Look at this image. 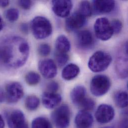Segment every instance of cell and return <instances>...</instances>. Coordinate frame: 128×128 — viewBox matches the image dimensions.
<instances>
[{"label": "cell", "instance_id": "cell-1", "mask_svg": "<svg viewBox=\"0 0 128 128\" xmlns=\"http://www.w3.org/2000/svg\"><path fill=\"white\" fill-rule=\"evenodd\" d=\"M30 47L23 38L12 36L0 40V62L12 68L23 66L28 58Z\"/></svg>", "mask_w": 128, "mask_h": 128}, {"label": "cell", "instance_id": "cell-2", "mask_svg": "<svg viewBox=\"0 0 128 128\" xmlns=\"http://www.w3.org/2000/svg\"><path fill=\"white\" fill-rule=\"evenodd\" d=\"M30 28L34 36L38 40L48 37L52 31V25L50 20L41 16H36L32 20Z\"/></svg>", "mask_w": 128, "mask_h": 128}, {"label": "cell", "instance_id": "cell-3", "mask_svg": "<svg viewBox=\"0 0 128 128\" xmlns=\"http://www.w3.org/2000/svg\"><path fill=\"white\" fill-rule=\"evenodd\" d=\"M112 60V57L109 54L103 51H98L90 57L88 64V67L94 72H102L107 69Z\"/></svg>", "mask_w": 128, "mask_h": 128}, {"label": "cell", "instance_id": "cell-4", "mask_svg": "<svg viewBox=\"0 0 128 128\" xmlns=\"http://www.w3.org/2000/svg\"><path fill=\"white\" fill-rule=\"evenodd\" d=\"M109 78L104 75L95 76L90 82V91L95 96H101L107 93L111 87Z\"/></svg>", "mask_w": 128, "mask_h": 128}, {"label": "cell", "instance_id": "cell-5", "mask_svg": "<svg viewBox=\"0 0 128 128\" xmlns=\"http://www.w3.org/2000/svg\"><path fill=\"white\" fill-rule=\"evenodd\" d=\"M94 27L96 37L101 40H109L114 34L111 22L106 18H100L97 19Z\"/></svg>", "mask_w": 128, "mask_h": 128}, {"label": "cell", "instance_id": "cell-6", "mask_svg": "<svg viewBox=\"0 0 128 128\" xmlns=\"http://www.w3.org/2000/svg\"><path fill=\"white\" fill-rule=\"evenodd\" d=\"M52 119L57 128H67L70 121V111L66 105H62L52 114Z\"/></svg>", "mask_w": 128, "mask_h": 128}, {"label": "cell", "instance_id": "cell-7", "mask_svg": "<svg viewBox=\"0 0 128 128\" xmlns=\"http://www.w3.org/2000/svg\"><path fill=\"white\" fill-rule=\"evenodd\" d=\"M24 94L23 88L18 82L10 83L6 87V100L10 104L16 103L22 97Z\"/></svg>", "mask_w": 128, "mask_h": 128}, {"label": "cell", "instance_id": "cell-8", "mask_svg": "<svg viewBox=\"0 0 128 128\" xmlns=\"http://www.w3.org/2000/svg\"><path fill=\"white\" fill-rule=\"evenodd\" d=\"M7 123L10 128H28L24 115L19 110H13L8 114Z\"/></svg>", "mask_w": 128, "mask_h": 128}, {"label": "cell", "instance_id": "cell-9", "mask_svg": "<svg viewBox=\"0 0 128 128\" xmlns=\"http://www.w3.org/2000/svg\"><path fill=\"white\" fill-rule=\"evenodd\" d=\"M115 111L110 105L102 104L100 105L96 112L95 118L97 121L101 124L110 122L114 118Z\"/></svg>", "mask_w": 128, "mask_h": 128}, {"label": "cell", "instance_id": "cell-10", "mask_svg": "<svg viewBox=\"0 0 128 128\" xmlns=\"http://www.w3.org/2000/svg\"><path fill=\"white\" fill-rule=\"evenodd\" d=\"M72 8V2L70 0L52 1V9L54 14L61 18L68 16Z\"/></svg>", "mask_w": 128, "mask_h": 128}, {"label": "cell", "instance_id": "cell-11", "mask_svg": "<svg viewBox=\"0 0 128 128\" xmlns=\"http://www.w3.org/2000/svg\"><path fill=\"white\" fill-rule=\"evenodd\" d=\"M85 23L86 17L76 12L66 18L65 28L67 31H73L83 27Z\"/></svg>", "mask_w": 128, "mask_h": 128}, {"label": "cell", "instance_id": "cell-12", "mask_svg": "<svg viewBox=\"0 0 128 128\" xmlns=\"http://www.w3.org/2000/svg\"><path fill=\"white\" fill-rule=\"evenodd\" d=\"M38 68L42 75L46 78H53L57 75L56 65L50 59H46L40 61L38 64Z\"/></svg>", "mask_w": 128, "mask_h": 128}, {"label": "cell", "instance_id": "cell-13", "mask_svg": "<svg viewBox=\"0 0 128 128\" xmlns=\"http://www.w3.org/2000/svg\"><path fill=\"white\" fill-rule=\"evenodd\" d=\"M76 42L77 46L82 50H87L91 48L94 43L93 35L88 30L79 32L76 34Z\"/></svg>", "mask_w": 128, "mask_h": 128}, {"label": "cell", "instance_id": "cell-14", "mask_svg": "<svg viewBox=\"0 0 128 128\" xmlns=\"http://www.w3.org/2000/svg\"><path fill=\"white\" fill-rule=\"evenodd\" d=\"M93 12L95 14H102L110 12L115 8L114 0H94L92 2Z\"/></svg>", "mask_w": 128, "mask_h": 128}, {"label": "cell", "instance_id": "cell-15", "mask_svg": "<svg viewBox=\"0 0 128 128\" xmlns=\"http://www.w3.org/2000/svg\"><path fill=\"white\" fill-rule=\"evenodd\" d=\"M93 123L92 115L88 111L81 110L75 119V124L77 128H90Z\"/></svg>", "mask_w": 128, "mask_h": 128}, {"label": "cell", "instance_id": "cell-16", "mask_svg": "<svg viewBox=\"0 0 128 128\" xmlns=\"http://www.w3.org/2000/svg\"><path fill=\"white\" fill-rule=\"evenodd\" d=\"M62 100L60 94L56 93L45 92L42 96V102L44 106L50 109H54L60 104Z\"/></svg>", "mask_w": 128, "mask_h": 128}, {"label": "cell", "instance_id": "cell-17", "mask_svg": "<svg viewBox=\"0 0 128 128\" xmlns=\"http://www.w3.org/2000/svg\"><path fill=\"white\" fill-rule=\"evenodd\" d=\"M70 98L72 103L79 107L82 102L86 98V90L82 86H77L73 89L70 93Z\"/></svg>", "mask_w": 128, "mask_h": 128}, {"label": "cell", "instance_id": "cell-18", "mask_svg": "<svg viewBox=\"0 0 128 128\" xmlns=\"http://www.w3.org/2000/svg\"><path fill=\"white\" fill-rule=\"evenodd\" d=\"M80 72L79 67L76 64H69L66 65L62 71V77L66 80L74 79Z\"/></svg>", "mask_w": 128, "mask_h": 128}, {"label": "cell", "instance_id": "cell-19", "mask_svg": "<svg viewBox=\"0 0 128 128\" xmlns=\"http://www.w3.org/2000/svg\"><path fill=\"white\" fill-rule=\"evenodd\" d=\"M56 48L58 52L66 54L71 48L70 42L66 36L61 35L56 40Z\"/></svg>", "mask_w": 128, "mask_h": 128}, {"label": "cell", "instance_id": "cell-20", "mask_svg": "<svg viewBox=\"0 0 128 128\" xmlns=\"http://www.w3.org/2000/svg\"><path fill=\"white\" fill-rule=\"evenodd\" d=\"M116 70L119 76L123 78L128 75V62L127 58L120 56L116 62Z\"/></svg>", "mask_w": 128, "mask_h": 128}, {"label": "cell", "instance_id": "cell-21", "mask_svg": "<svg viewBox=\"0 0 128 128\" xmlns=\"http://www.w3.org/2000/svg\"><path fill=\"white\" fill-rule=\"evenodd\" d=\"M114 101L116 105L121 108H124L128 106V94L125 91L117 92L114 96Z\"/></svg>", "mask_w": 128, "mask_h": 128}, {"label": "cell", "instance_id": "cell-22", "mask_svg": "<svg viewBox=\"0 0 128 128\" xmlns=\"http://www.w3.org/2000/svg\"><path fill=\"white\" fill-rule=\"evenodd\" d=\"M32 128H52V127L51 123L47 118L39 117L33 120Z\"/></svg>", "mask_w": 128, "mask_h": 128}, {"label": "cell", "instance_id": "cell-23", "mask_svg": "<svg viewBox=\"0 0 128 128\" xmlns=\"http://www.w3.org/2000/svg\"><path fill=\"white\" fill-rule=\"evenodd\" d=\"M40 104V100L36 96L32 95L28 96L25 101V106L30 111L36 110Z\"/></svg>", "mask_w": 128, "mask_h": 128}, {"label": "cell", "instance_id": "cell-24", "mask_svg": "<svg viewBox=\"0 0 128 128\" xmlns=\"http://www.w3.org/2000/svg\"><path fill=\"white\" fill-rule=\"evenodd\" d=\"M85 17L90 16L92 14V8L90 3L88 1H82L79 4L78 11Z\"/></svg>", "mask_w": 128, "mask_h": 128}, {"label": "cell", "instance_id": "cell-25", "mask_svg": "<svg viewBox=\"0 0 128 128\" xmlns=\"http://www.w3.org/2000/svg\"><path fill=\"white\" fill-rule=\"evenodd\" d=\"M25 79L28 85L34 86L40 82V77L38 73L35 72H30L26 75Z\"/></svg>", "mask_w": 128, "mask_h": 128}, {"label": "cell", "instance_id": "cell-26", "mask_svg": "<svg viewBox=\"0 0 128 128\" xmlns=\"http://www.w3.org/2000/svg\"><path fill=\"white\" fill-rule=\"evenodd\" d=\"M6 17L10 22L16 21L19 17V12L18 10L14 8H10L6 12Z\"/></svg>", "mask_w": 128, "mask_h": 128}, {"label": "cell", "instance_id": "cell-27", "mask_svg": "<svg viewBox=\"0 0 128 128\" xmlns=\"http://www.w3.org/2000/svg\"><path fill=\"white\" fill-rule=\"evenodd\" d=\"M95 102L93 99L86 97L82 102L79 107L81 108L82 110L88 111L93 110L95 107Z\"/></svg>", "mask_w": 128, "mask_h": 128}, {"label": "cell", "instance_id": "cell-28", "mask_svg": "<svg viewBox=\"0 0 128 128\" xmlns=\"http://www.w3.org/2000/svg\"><path fill=\"white\" fill-rule=\"evenodd\" d=\"M69 59L68 56L65 53L57 52L56 54V60L59 66L62 67L66 64Z\"/></svg>", "mask_w": 128, "mask_h": 128}, {"label": "cell", "instance_id": "cell-29", "mask_svg": "<svg viewBox=\"0 0 128 128\" xmlns=\"http://www.w3.org/2000/svg\"><path fill=\"white\" fill-rule=\"evenodd\" d=\"M51 52L50 46L46 44H43L40 45L38 48V52L42 56H48Z\"/></svg>", "mask_w": 128, "mask_h": 128}, {"label": "cell", "instance_id": "cell-30", "mask_svg": "<svg viewBox=\"0 0 128 128\" xmlns=\"http://www.w3.org/2000/svg\"><path fill=\"white\" fill-rule=\"evenodd\" d=\"M111 25L113 30V34H118L122 30L123 24L119 20H114L111 22Z\"/></svg>", "mask_w": 128, "mask_h": 128}, {"label": "cell", "instance_id": "cell-31", "mask_svg": "<svg viewBox=\"0 0 128 128\" xmlns=\"http://www.w3.org/2000/svg\"><path fill=\"white\" fill-rule=\"evenodd\" d=\"M47 92L56 93L59 89L58 84L54 81L50 82L47 85Z\"/></svg>", "mask_w": 128, "mask_h": 128}, {"label": "cell", "instance_id": "cell-32", "mask_svg": "<svg viewBox=\"0 0 128 128\" xmlns=\"http://www.w3.org/2000/svg\"><path fill=\"white\" fill-rule=\"evenodd\" d=\"M18 4L24 10H29L32 5V2L30 0H19Z\"/></svg>", "mask_w": 128, "mask_h": 128}, {"label": "cell", "instance_id": "cell-33", "mask_svg": "<svg viewBox=\"0 0 128 128\" xmlns=\"http://www.w3.org/2000/svg\"><path fill=\"white\" fill-rule=\"evenodd\" d=\"M28 26L26 24H22L20 25V29L21 30V31L25 34H26L28 33Z\"/></svg>", "mask_w": 128, "mask_h": 128}, {"label": "cell", "instance_id": "cell-34", "mask_svg": "<svg viewBox=\"0 0 128 128\" xmlns=\"http://www.w3.org/2000/svg\"><path fill=\"white\" fill-rule=\"evenodd\" d=\"M6 100L5 92L0 88V103H2Z\"/></svg>", "mask_w": 128, "mask_h": 128}, {"label": "cell", "instance_id": "cell-35", "mask_svg": "<svg viewBox=\"0 0 128 128\" xmlns=\"http://www.w3.org/2000/svg\"><path fill=\"white\" fill-rule=\"evenodd\" d=\"M8 0H0V6L2 8H4L8 5Z\"/></svg>", "mask_w": 128, "mask_h": 128}, {"label": "cell", "instance_id": "cell-36", "mask_svg": "<svg viewBox=\"0 0 128 128\" xmlns=\"http://www.w3.org/2000/svg\"><path fill=\"white\" fill-rule=\"evenodd\" d=\"M120 128H128V122L127 120H124L121 124Z\"/></svg>", "mask_w": 128, "mask_h": 128}, {"label": "cell", "instance_id": "cell-37", "mask_svg": "<svg viewBox=\"0 0 128 128\" xmlns=\"http://www.w3.org/2000/svg\"><path fill=\"white\" fill-rule=\"evenodd\" d=\"M4 122L2 117V116L0 115V128H4Z\"/></svg>", "mask_w": 128, "mask_h": 128}, {"label": "cell", "instance_id": "cell-38", "mask_svg": "<svg viewBox=\"0 0 128 128\" xmlns=\"http://www.w3.org/2000/svg\"><path fill=\"white\" fill-rule=\"evenodd\" d=\"M3 28V22H2V20L0 16V31Z\"/></svg>", "mask_w": 128, "mask_h": 128}, {"label": "cell", "instance_id": "cell-39", "mask_svg": "<svg viewBox=\"0 0 128 128\" xmlns=\"http://www.w3.org/2000/svg\"><path fill=\"white\" fill-rule=\"evenodd\" d=\"M113 128V127H104V128Z\"/></svg>", "mask_w": 128, "mask_h": 128}]
</instances>
